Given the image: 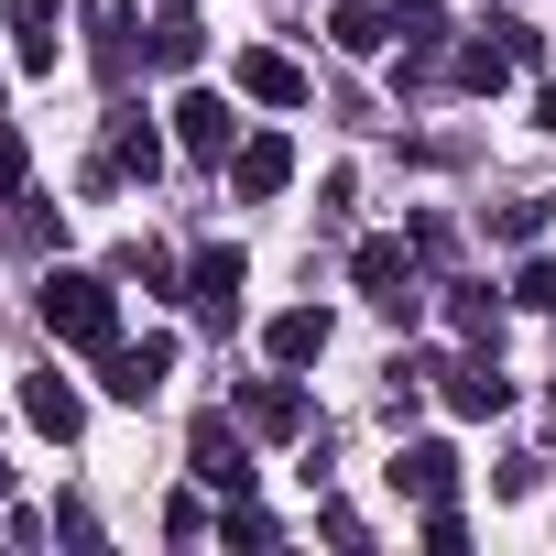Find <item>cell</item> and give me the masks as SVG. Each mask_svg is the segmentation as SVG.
Instances as JSON below:
<instances>
[{"instance_id":"obj_14","label":"cell","mask_w":556,"mask_h":556,"mask_svg":"<svg viewBox=\"0 0 556 556\" xmlns=\"http://www.w3.org/2000/svg\"><path fill=\"white\" fill-rule=\"evenodd\" d=\"M447 404H458V415H502V404H513V382H502L491 361H458V371H447Z\"/></svg>"},{"instance_id":"obj_13","label":"cell","mask_w":556,"mask_h":556,"mask_svg":"<svg viewBox=\"0 0 556 556\" xmlns=\"http://www.w3.org/2000/svg\"><path fill=\"white\" fill-rule=\"evenodd\" d=\"M153 164H164L153 121H142V110H110V175H153Z\"/></svg>"},{"instance_id":"obj_9","label":"cell","mask_w":556,"mask_h":556,"mask_svg":"<svg viewBox=\"0 0 556 556\" xmlns=\"http://www.w3.org/2000/svg\"><path fill=\"white\" fill-rule=\"evenodd\" d=\"M240 426H251V437H295V426H306V393H295V371L251 382V393H240Z\"/></svg>"},{"instance_id":"obj_1","label":"cell","mask_w":556,"mask_h":556,"mask_svg":"<svg viewBox=\"0 0 556 556\" xmlns=\"http://www.w3.org/2000/svg\"><path fill=\"white\" fill-rule=\"evenodd\" d=\"M45 328L77 339V350H110V339H121V306H110L99 273H45Z\"/></svg>"},{"instance_id":"obj_10","label":"cell","mask_w":556,"mask_h":556,"mask_svg":"<svg viewBox=\"0 0 556 556\" xmlns=\"http://www.w3.org/2000/svg\"><path fill=\"white\" fill-rule=\"evenodd\" d=\"M262 350H273V371H306V361H328V317L317 306H285L262 328Z\"/></svg>"},{"instance_id":"obj_2","label":"cell","mask_w":556,"mask_h":556,"mask_svg":"<svg viewBox=\"0 0 556 556\" xmlns=\"http://www.w3.org/2000/svg\"><path fill=\"white\" fill-rule=\"evenodd\" d=\"M350 273H361V295H371L382 317H415V240H361Z\"/></svg>"},{"instance_id":"obj_8","label":"cell","mask_w":556,"mask_h":556,"mask_svg":"<svg viewBox=\"0 0 556 556\" xmlns=\"http://www.w3.org/2000/svg\"><path fill=\"white\" fill-rule=\"evenodd\" d=\"M186 306H197L207 328L240 317V251H197V262H186Z\"/></svg>"},{"instance_id":"obj_21","label":"cell","mask_w":556,"mask_h":556,"mask_svg":"<svg viewBox=\"0 0 556 556\" xmlns=\"http://www.w3.org/2000/svg\"><path fill=\"white\" fill-rule=\"evenodd\" d=\"M513 306H556V273H545V262H523V273H513Z\"/></svg>"},{"instance_id":"obj_6","label":"cell","mask_w":556,"mask_h":556,"mask_svg":"<svg viewBox=\"0 0 556 556\" xmlns=\"http://www.w3.org/2000/svg\"><path fill=\"white\" fill-rule=\"evenodd\" d=\"M285 175H295V142H285V131H251V142L229 153V197H251V207L285 197Z\"/></svg>"},{"instance_id":"obj_3","label":"cell","mask_w":556,"mask_h":556,"mask_svg":"<svg viewBox=\"0 0 556 556\" xmlns=\"http://www.w3.org/2000/svg\"><path fill=\"white\" fill-rule=\"evenodd\" d=\"M164 371H175V339H110V350H99V382H110L121 404H153Z\"/></svg>"},{"instance_id":"obj_11","label":"cell","mask_w":556,"mask_h":556,"mask_svg":"<svg viewBox=\"0 0 556 556\" xmlns=\"http://www.w3.org/2000/svg\"><path fill=\"white\" fill-rule=\"evenodd\" d=\"M23 415H34V426H45L55 447H66V437L88 426V404H77V382H55V371H34V382H23Z\"/></svg>"},{"instance_id":"obj_22","label":"cell","mask_w":556,"mask_h":556,"mask_svg":"<svg viewBox=\"0 0 556 556\" xmlns=\"http://www.w3.org/2000/svg\"><path fill=\"white\" fill-rule=\"evenodd\" d=\"M0 491H12V469H0Z\"/></svg>"},{"instance_id":"obj_20","label":"cell","mask_w":556,"mask_h":556,"mask_svg":"<svg viewBox=\"0 0 556 556\" xmlns=\"http://www.w3.org/2000/svg\"><path fill=\"white\" fill-rule=\"evenodd\" d=\"M426 545H437V556H458V545H469V523H458L447 502H426Z\"/></svg>"},{"instance_id":"obj_4","label":"cell","mask_w":556,"mask_h":556,"mask_svg":"<svg viewBox=\"0 0 556 556\" xmlns=\"http://www.w3.org/2000/svg\"><path fill=\"white\" fill-rule=\"evenodd\" d=\"M186 458H197V480H207V491H229V502L251 491V437H240L229 415H197V437H186Z\"/></svg>"},{"instance_id":"obj_7","label":"cell","mask_w":556,"mask_h":556,"mask_svg":"<svg viewBox=\"0 0 556 556\" xmlns=\"http://www.w3.org/2000/svg\"><path fill=\"white\" fill-rule=\"evenodd\" d=\"M229 88L262 99V110H306V66H295V55H273V45H251V55L229 66Z\"/></svg>"},{"instance_id":"obj_15","label":"cell","mask_w":556,"mask_h":556,"mask_svg":"<svg viewBox=\"0 0 556 556\" xmlns=\"http://www.w3.org/2000/svg\"><path fill=\"white\" fill-rule=\"evenodd\" d=\"M12 34H23V66H55V0H12Z\"/></svg>"},{"instance_id":"obj_18","label":"cell","mask_w":556,"mask_h":556,"mask_svg":"<svg viewBox=\"0 0 556 556\" xmlns=\"http://www.w3.org/2000/svg\"><path fill=\"white\" fill-rule=\"evenodd\" d=\"M153 66H197V12H164L153 23Z\"/></svg>"},{"instance_id":"obj_5","label":"cell","mask_w":556,"mask_h":556,"mask_svg":"<svg viewBox=\"0 0 556 556\" xmlns=\"http://www.w3.org/2000/svg\"><path fill=\"white\" fill-rule=\"evenodd\" d=\"M175 142H186V153H207V164H229V153H240L229 99H218V88H186V99H175Z\"/></svg>"},{"instance_id":"obj_16","label":"cell","mask_w":556,"mask_h":556,"mask_svg":"<svg viewBox=\"0 0 556 556\" xmlns=\"http://www.w3.org/2000/svg\"><path fill=\"white\" fill-rule=\"evenodd\" d=\"M328 34H339L350 55H382V45H393V12H371V0H350V12H339Z\"/></svg>"},{"instance_id":"obj_12","label":"cell","mask_w":556,"mask_h":556,"mask_svg":"<svg viewBox=\"0 0 556 556\" xmlns=\"http://www.w3.org/2000/svg\"><path fill=\"white\" fill-rule=\"evenodd\" d=\"M393 491H415V502H447V491H458V458L426 437V447H404V458H393Z\"/></svg>"},{"instance_id":"obj_19","label":"cell","mask_w":556,"mask_h":556,"mask_svg":"<svg viewBox=\"0 0 556 556\" xmlns=\"http://www.w3.org/2000/svg\"><path fill=\"white\" fill-rule=\"evenodd\" d=\"M23 164H34V153H23V131H12V121H0V207H12V197H23Z\"/></svg>"},{"instance_id":"obj_17","label":"cell","mask_w":556,"mask_h":556,"mask_svg":"<svg viewBox=\"0 0 556 556\" xmlns=\"http://www.w3.org/2000/svg\"><path fill=\"white\" fill-rule=\"evenodd\" d=\"M447 317H458V339H502V295H491V285H458Z\"/></svg>"}]
</instances>
